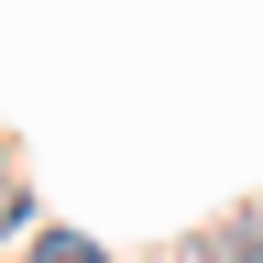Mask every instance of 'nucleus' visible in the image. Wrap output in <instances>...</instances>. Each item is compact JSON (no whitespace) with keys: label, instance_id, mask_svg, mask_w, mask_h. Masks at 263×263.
Here are the masks:
<instances>
[{"label":"nucleus","instance_id":"nucleus-1","mask_svg":"<svg viewBox=\"0 0 263 263\" xmlns=\"http://www.w3.org/2000/svg\"><path fill=\"white\" fill-rule=\"evenodd\" d=\"M33 263H99V241H88V230H44V241H33Z\"/></svg>","mask_w":263,"mask_h":263},{"label":"nucleus","instance_id":"nucleus-2","mask_svg":"<svg viewBox=\"0 0 263 263\" xmlns=\"http://www.w3.org/2000/svg\"><path fill=\"white\" fill-rule=\"evenodd\" d=\"M0 230H22V176H0Z\"/></svg>","mask_w":263,"mask_h":263}]
</instances>
